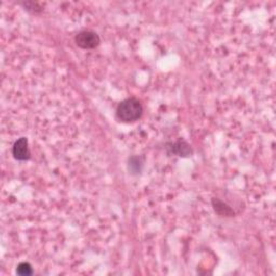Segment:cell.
<instances>
[{"label": "cell", "instance_id": "6da1fadb", "mask_svg": "<svg viewBox=\"0 0 276 276\" xmlns=\"http://www.w3.org/2000/svg\"><path fill=\"white\" fill-rule=\"evenodd\" d=\"M142 113H144V107L136 97H129L122 101L116 109L117 119L123 123L136 122L141 118Z\"/></svg>", "mask_w": 276, "mask_h": 276}, {"label": "cell", "instance_id": "7a4b0ae2", "mask_svg": "<svg viewBox=\"0 0 276 276\" xmlns=\"http://www.w3.org/2000/svg\"><path fill=\"white\" fill-rule=\"evenodd\" d=\"M74 43L82 50H93L101 44V37L94 31H81L74 36Z\"/></svg>", "mask_w": 276, "mask_h": 276}, {"label": "cell", "instance_id": "3957f363", "mask_svg": "<svg viewBox=\"0 0 276 276\" xmlns=\"http://www.w3.org/2000/svg\"><path fill=\"white\" fill-rule=\"evenodd\" d=\"M165 149L169 156L174 155L177 157L188 158V157H191L193 154L191 146H190L188 142L183 138H179L178 140L174 142H167Z\"/></svg>", "mask_w": 276, "mask_h": 276}, {"label": "cell", "instance_id": "277c9868", "mask_svg": "<svg viewBox=\"0 0 276 276\" xmlns=\"http://www.w3.org/2000/svg\"><path fill=\"white\" fill-rule=\"evenodd\" d=\"M13 158L17 161H27L31 159V150L28 146V139L26 137L18 138L12 147Z\"/></svg>", "mask_w": 276, "mask_h": 276}, {"label": "cell", "instance_id": "5b68a950", "mask_svg": "<svg viewBox=\"0 0 276 276\" xmlns=\"http://www.w3.org/2000/svg\"><path fill=\"white\" fill-rule=\"evenodd\" d=\"M145 165L144 156H132L128 160V170L133 176H138L141 174L142 168Z\"/></svg>", "mask_w": 276, "mask_h": 276}, {"label": "cell", "instance_id": "8992f818", "mask_svg": "<svg viewBox=\"0 0 276 276\" xmlns=\"http://www.w3.org/2000/svg\"><path fill=\"white\" fill-rule=\"evenodd\" d=\"M212 205L216 214L221 217H228L231 218L235 216V212L233 211V208H231L227 203L221 201L220 198L218 197H213L212 198Z\"/></svg>", "mask_w": 276, "mask_h": 276}, {"label": "cell", "instance_id": "52a82bcc", "mask_svg": "<svg viewBox=\"0 0 276 276\" xmlns=\"http://www.w3.org/2000/svg\"><path fill=\"white\" fill-rule=\"evenodd\" d=\"M22 6L25 8V10L27 12L33 13V14H38V13H41L43 11V7L39 3L27 2V3H23Z\"/></svg>", "mask_w": 276, "mask_h": 276}, {"label": "cell", "instance_id": "ba28073f", "mask_svg": "<svg viewBox=\"0 0 276 276\" xmlns=\"http://www.w3.org/2000/svg\"><path fill=\"white\" fill-rule=\"evenodd\" d=\"M34 271L32 265L28 262H21L16 266V274L21 276H30L33 275Z\"/></svg>", "mask_w": 276, "mask_h": 276}]
</instances>
